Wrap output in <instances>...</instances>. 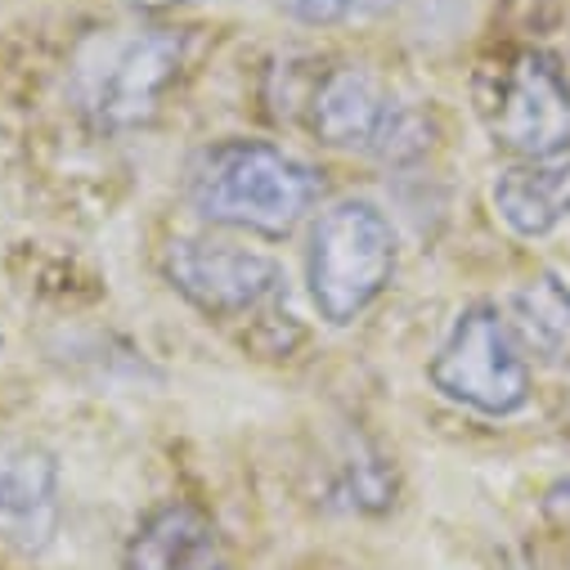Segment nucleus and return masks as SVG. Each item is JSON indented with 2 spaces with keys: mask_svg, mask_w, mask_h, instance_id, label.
<instances>
[{
  "mask_svg": "<svg viewBox=\"0 0 570 570\" xmlns=\"http://www.w3.org/2000/svg\"><path fill=\"white\" fill-rule=\"evenodd\" d=\"M135 10H176V6H189V0H126Z\"/></svg>",
  "mask_w": 570,
  "mask_h": 570,
  "instance_id": "13",
  "label": "nucleus"
},
{
  "mask_svg": "<svg viewBox=\"0 0 570 570\" xmlns=\"http://www.w3.org/2000/svg\"><path fill=\"white\" fill-rule=\"evenodd\" d=\"M432 386L485 417L525 409L530 368L512 324L494 306H468L432 360Z\"/></svg>",
  "mask_w": 570,
  "mask_h": 570,
  "instance_id": "5",
  "label": "nucleus"
},
{
  "mask_svg": "<svg viewBox=\"0 0 570 570\" xmlns=\"http://www.w3.org/2000/svg\"><path fill=\"white\" fill-rule=\"evenodd\" d=\"M395 274V229L391 220L364 203H337L328 207L315 229H311V252H306V283L315 311L328 324H355Z\"/></svg>",
  "mask_w": 570,
  "mask_h": 570,
  "instance_id": "3",
  "label": "nucleus"
},
{
  "mask_svg": "<svg viewBox=\"0 0 570 570\" xmlns=\"http://www.w3.org/2000/svg\"><path fill=\"white\" fill-rule=\"evenodd\" d=\"M121 570H229V561L216 525L198 508L167 503L139 521Z\"/></svg>",
  "mask_w": 570,
  "mask_h": 570,
  "instance_id": "9",
  "label": "nucleus"
},
{
  "mask_svg": "<svg viewBox=\"0 0 570 570\" xmlns=\"http://www.w3.org/2000/svg\"><path fill=\"white\" fill-rule=\"evenodd\" d=\"M481 117L499 149L525 163L557 158L570 145V81L548 55L521 50L485 77Z\"/></svg>",
  "mask_w": 570,
  "mask_h": 570,
  "instance_id": "6",
  "label": "nucleus"
},
{
  "mask_svg": "<svg viewBox=\"0 0 570 570\" xmlns=\"http://www.w3.org/2000/svg\"><path fill=\"white\" fill-rule=\"evenodd\" d=\"M494 207L521 238H543L570 216V158H530L494 180Z\"/></svg>",
  "mask_w": 570,
  "mask_h": 570,
  "instance_id": "10",
  "label": "nucleus"
},
{
  "mask_svg": "<svg viewBox=\"0 0 570 570\" xmlns=\"http://www.w3.org/2000/svg\"><path fill=\"white\" fill-rule=\"evenodd\" d=\"M508 315L525 355L548 368L570 364V288L557 274H534L525 288H517Z\"/></svg>",
  "mask_w": 570,
  "mask_h": 570,
  "instance_id": "11",
  "label": "nucleus"
},
{
  "mask_svg": "<svg viewBox=\"0 0 570 570\" xmlns=\"http://www.w3.org/2000/svg\"><path fill=\"white\" fill-rule=\"evenodd\" d=\"M171 288L212 320H243L278 302L283 269L265 252H247L220 238H180L167 252Z\"/></svg>",
  "mask_w": 570,
  "mask_h": 570,
  "instance_id": "7",
  "label": "nucleus"
},
{
  "mask_svg": "<svg viewBox=\"0 0 570 570\" xmlns=\"http://www.w3.org/2000/svg\"><path fill=\"white\" fill-rule=\"evenodd\" d=\"M185 63V41L167 28H108L77 46L68 95L99 130L149 121Z\"/></svg>",
  "mask_w": 570,
  "mask_h": 570,
  "instance_id": "2",
  "label": "nucleus"
},
{
  "mask_svg": "<svg viewBox=\"0 0 570 570\" xmlns=\"http://www.w3.org/2000/svg\"><path fill=\"white\" fill-rule=\"evenodd\" d=\"M320 194L324 176L265 139H225L189 171V207L203 220L265 238L293 234Z\"/></svg>",
  "mask_w": 570,
  "mask_h": 570,
  "instance_id": "1",
  "label": "nucleus"
},
{
  "mask_svg": "<svg viewBox=\"0 0 570 570\" xmlns=\"http://www.w3.org/2000/svg\"><path fill=\"white\" fill-rule=\"evenodd\" d=\"M400 0H278L283 14H293L297 23L333 28V23H355V19H377Z\"/></svg>",
  "mask_w": 570,
  "mask_h": 570,
  "instance_id": "12",
  "label": "nucleus"
},
{
  "mask_svg": "<svg viewBox=\"0 0 570 570\" xmlns=\"http://www.w3.org/2000/svg\"><path fill=\"white\" fill-rule=\"evenodd\" d=\"M311 130L333 149H360L382 163H413L432 149V117L400 104L368 68L342 63L311 95Z\"/></svg>",
  "mask_w": 570,
  "mask_h": 570,
  "instance_id": "4",
  "label": "nucleus"
},
{
  "mask_svg": "<svg viewBox=\"0 0 570 570\" xmlns=\"http://www.w3.org/2000/svg\"><path fill=\"white\" fill-rule=\"evenodd\" d=\"M59 530V463L41 445L0 450V539L41 552Z\"/></svg>",
  "mask_w": 570,
  "mask_h": 570,
  "instance_id": "8",
  "label": "nucleus"
},
{
  "mask_svg": "<svg viewBox=\"0 0 570 570\" xmlns=\"http://www.w3.org/2000/svg\"><path fill=\"white\" fill-rule=\"evenodd\" d=\"M0 346H6V337H0Z\"/></svg>",
  "mask_w": 570,
  "mask_h": 570,
  "instance_id": "14",
  "label": "nucleus"
}]
</instances>
